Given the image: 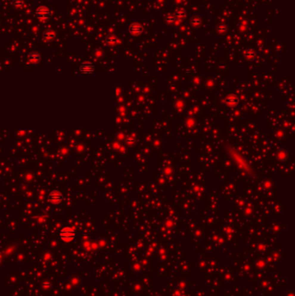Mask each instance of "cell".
Masks as SVG:
<instances>
[{
	"mask_svg": "<svg viewBox=\"0 0 295 296\" xmlns=\"http://www.w3.org/2000/svg\"><path fill=\"white\" fill-rule=\"evenodd\" d=\"M14 4H15V6H17V7H21V6L23 5V2H22L21 0H15V1H14Z\"/></svg>",
	"mask_w": 295,
	"mask_h": 296,
	"instance_id": "obj_7",
	"label": "cell"
},
{
	"mask_svg": "<svg viewBox=\"0 0 295 296\" xmlns=\"http://www.w3.org/2000/svg\"><path fill=\"white\" fill-rule=\"evenodd\" d=\"M39 59H40V56H39V55L37 54V53H32V54H30V55H29V60L32 63H37L39 61Z\"/></svg>",
	"mask_w": 295,
	"mask_h": 296,
	"instance_id": "obj_6",
	"label": "cell"
},
{
	"mask_svg": "<svg viewBox=\"0 0 295 296\" xmlns=\"http://www.w3.org/2000/svg\"><path fill=\"white\" fill-rule=\"evenodd\" d=\"M63 200V196L59 191H53L49 196V201L53 204H58Z\"/></svg>",
	"mask_w": 295,
	"mask_h": 296,
	"instance_id": "obj_3",
	"label": "cell"
},
{
	"mask_svg": "<svg viewBox=\"0 0 295 296\" xmlns=\"http://www.w3.org/2000/svg\"><path fill=\"white\" fill-rule=\"evenodd\" d=\"M54 38H55V34L54 32L50 31V30H47L45 31L44 34V39L46 42H50L52 41Z\"/></svg>",
	"mask_w": 295,
	"mask_h": 296,
	"instance_id": "obj_5",
	"label": "cell"
},
{
	"mask_svg": "<svg viewBox=\"0 0 295 296\" xmlns=\"http://www.w3.org/2000/svg\"><path fill=\"white\" fill-rule=\"evenodd\" d=\"M59 236H60V239L63 242H70L75 238V232H74V229H72L70 227H65L61 230V231L59 233Z\"/></svg>",
	"mask_w": 295,
	"mask_h": 296,
	"instance_id": "obj_1",
	"label": "cell"
},
{
	"mask_svg": "<svg viewBox=\"0 0 295 296\" xmlns=\"http://www.w3.org/2000/svg\"><path fill=\"white\" fill-rule=\"evenodd\" d=\"M80 70L83 74H90L94 71V66L89 63H83L80 65Z\"/></svg>",
	"mask_w": 295,
	"mask_h": 296,
	"instance_id": "obj_4",
	"label": "cell"
},
{
	"mask_svg": "<svg viewBox=\"0 0 295 296\" xmlns=\"http://www.w3.org/2000/svg\"><path fill=\"white\" fill-rule=\"evenodd\" d=\"M36 15L37 18H41V19H47L51 16V12L48 8H46L44 6H41L36 9Z\"/></svg>",
	"mask_w": 295,
	"mask_h": 296,
	"instance_id": "obj_2",
	"label": "cell"
}]
</instances>
